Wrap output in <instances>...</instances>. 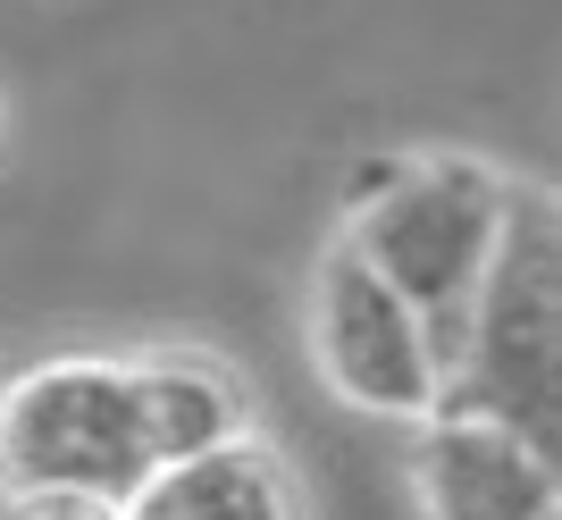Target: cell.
<instances>
[{
    "mask_svg": "<svg viewBox=\"0 0 562 520\" xmlns=\"http://www.w3.org/2000/svg\"><path fill=\"white\" fill-rule=\"evenodd\" d=\"M446 403L513 420L538 445L562 437V211L546 185L513 177L495 252L479 269L462 344H453Z\"/></svg>",
    "mask_w": 562,
    "mask_h": 520,
    "instance_id": "1",
    "label": "cell"
},
{
    "mask_svg": "<svg viewBox=\"0 0 562 520\" xmlns=\"http://www.w3.org/2000/svg\"><path fill=\"white\" fill-rule=\"evenodd\" d=\"M151 471L160 453L143 428L135 361L50 353L0 378V496H93L126 512Z\"/></svg>",
    "mask_w": 562,
    "mask_h": 520,
    "instance_id": "2",
    "label": "cell"
},
{
    "mask_svg": "<svg viewBox=\"0 0 562 520\" xmlns=\"http://www.w3.org/2000/svg\"><path fill=\"white\" fill-rule=\"evenodd\" d=\"M504 202H513V177L495 160H479V151H403V177L370 211L345 218V244L437 336L446 378H453V344H462L479 269H487L495 227H504Z\"/></svg>",
    "mask_w": 562,
    "mask_h": 520,
    "instance_id": "3",
    "label": "cell"
},
{
    "mask_svg": "<svg viewBox=\"0 0 562 520\" xmlns=\"http://www.w3.org/2000/svg\"><path fill=\"white\" fill-rule=\"evenodd\" d=\"M311 370L345 411L370 420H428L446 403L437 336L352 244H336L311 278Z\"/></svg>",
    "mask_w": 562,
    "mask_h": 520,
    "instance_id": "4",
    "label": "cell"
},
{
    "mask_svg": "<svg viewBox=\"0 0 562 520\" xmlns=\"http://www.w3.org/2000/svg\"><path fill=\"white\" fill-rule=\"evenodd\" d=\"M403 496L420 520H562V471L529 428L437 403L412 420Z\"/></svg>",
    "mask_w": 562,
    "mask_h": 520,
    "instance_id": "5",
    "label": "cell"
},
{
    "mask_svg": "<svg viewBox=\"0 0 562 520\" xmlns=\"http://www.w3.org/2000/svg\"><path fill=\"white\" fill-rule=\"evenodd\" d=\"M126 520H303V487L285 471V453L260 428H244L193 462L151 471L143 496L126 504Z\"/></svg>",
    "mask_w": 562,
    "mask_h": 520,
    "instance_id": "6",
    "label": "cell"
},
{
    "mask_svg": "<svg viewBox=\"0 0 562 520\" xmlns=\"http://www.w3.org/2000/svg\"><path fill=\"white\" fill-rule=\"evenodd\" d=\"M126 361H135V395H143V428H151L160 471L252 428V395L227 361L211 353H126Z\"/></svg>",
    "mask_w": 562,
    "mask_h": 520,
    "instance_id": "7",
    "label": "cell"
},
{
    "mask_svg": "<svg viewBox=\"0 0 562 520\" xmlns=\"http://www.w3.org/2000/svg\"><path fill=\"white\" fill-rule=\"evenodd\" d=\"M0 520H126L93 496H0Z\"/></svg>",
    "mask_w": 562,
    "mask_h": 520,
    "instance_id": "8",
    "label": "cell"
},
{
    "mask_svg": "<svg viewBox=\"0 0 562 520\" xmlns=\"http://www.w3.org/2000/svg\"><path fill=\"white\" fill-rule=\"evenodd\" d=\"M0 143H9V101H0Z\"/></svg>",
    "mask_w": 562,
    "mask_h": 520,
    "instance_id": "9",
    "label": "cell"
}]
</instances>
